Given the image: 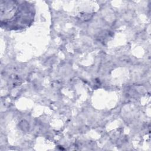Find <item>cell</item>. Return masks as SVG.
Returning a JSON list of instances; mask_svg holds the SVG:
<instances>
[{
  "label": "cell",
  "instance_id": "cell-1",
  "mask_svg": "<svg viewBox=\"0 0 151 151\" xmlns=\"http://www.w3.org/2000/svg\"><path fill=\"white\" fill-rule=\"evenodd\" d=\"M31 5L27 2L1 1V23L3 24H21L24 18L32 17V10L30 9Z\"/></svg>",
  "mask_w": 151,
  "mask_h": 151
}]
</instances>
